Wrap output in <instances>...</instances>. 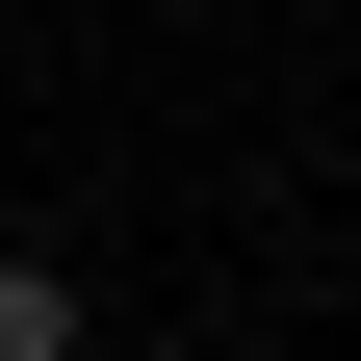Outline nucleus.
<instances>
[{
  "instance_id": "f257e3e1",
  "label": "nucleus",
  "mask_w": 361,
  "mask_h": 361,
  "mask_svg": "<svg viewBox=\"0 0 361 361\" xmlns=\"http://www.w3.org/2000/svg\"><path fill=\"white\" fill-rule=\"evenodd\" d=\"M0 361H78V284L52 258H0Z\"/></svg>"
}]
</instances>
